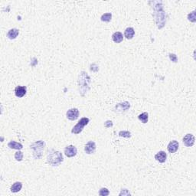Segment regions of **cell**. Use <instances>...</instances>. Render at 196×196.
Returning <instances> with one entry per match:
<instances>
[{
  "label": "cell",
  "mask_w": 196,
  "mask_h": 196,
  "mask_svg": "<svg viewBox=\"0 0 196 196\" xmlns=\"http://www.w3.org/2000/svg\"><path fill=\"white\" fill-rule=\"evenodd\" d=\"M110 194V192H109V190L106 188H100V192H99V195L101 196H107L109 195Z\"/></svg>",
  "instance_id": "obj_22"
},
{
  "label": "cell",
  "mask_w": 196,
  "mask_h": 196,
  "mask_svg": "<svg viewBox=\"0 0 196 196\" xmlns=\"http://www.w3.org/2000/svg\"><path fill=\"white\" fill-rule=\"evenodd\" d=\"M169 58L173 62H177V61H178L177 56L175 55V54H169Z\"/></svg>",
  "instance_id": "obj_24"
},
{
  "label": "cell",
  "mask_w": 196,
  "mask_h": 196,
  "mask_svg": "<svg viewBox=\"0 0 196 196\" xmlns=\"http://www.w3.org/2000/svg\"><path fill=\"white\" fill-rule=\"evenodd\" d=\"M95 150H96V143L94 141H89L84 147V151L87 154L94 153Z\"/></svg>",
  "instance_id": "obj_8"
},
{
  "label": "cell",
  "mask_w": 196,
  "mask_h": 196,
  "mask_svg": "<svg viewBox=\"0 0 196 196\" xmlns=\"http://www.w3.org/2000/svg\"><path fill=\"white\" fill-rule=\"evenodd\" d=\"M138 119L140 120L143 124H146L148 122V119H149V114L146 112H144V113H141L138 116Z\"/></svg>",
  "instance_id": "obj_18"
},
{
  "label": "cell",
  "mask_w": 196,
  "mask_h": 196,
  "mask_svg": "<svg viewBox=\"0 0 196 196\" xmlns=\"http://www.w3.org/2000/svg\"><path fill=\"white\" fill-rule=\"evenodd\" d=\"M179 142L176 140H173L171 141L170 143H168V147H167V149H168V151L170 153H175V152L178 150L179 149Z\"/></svg>",
  "instance_id": "obj_10"
},
{
  "label": "cell",
  "mask_w": 196,
  "mask_h": 196,
  "mask_svg": "<svg viewBox=\"0 0 196 196\" xmlns=\"http://www.w3.org/2000/svg\"><path fill=\"white\" fill-rule=\"evenodd\" d=\"M135 35V30L132 27H129L124 32V36L126 39H132Z\"/></svg>",
  "instance_id": "obj_13"
},
{
  "label": "cell",
  "mask_w": 196,
  "mask_h": 196,
  "mask_svg": "<svg viewBox=\"0 0 196 196\" xmlns=\"http://www.w3.org/2000/svg\"><path fill=\"white\" fill-rule=\"evenodd\" d=\"M8 146H9L10 149H17V150H21V149L23 148V146L21 145V143H17V142H15V141H10V142L8 143Z\"/></svg>",
  "instance_id": "obj_16"
},
{
  "label": "cell",
  "mask_w": 196,
  "mask_h": 196,
  "mask_svg": "<svg viewBox=\"0 0 196 196\" xmlns=\"http://www.w3.org/2000/svg\"><path fill=\"white\" fill-rule=\"evenodd\" d=\"M15 159L17 161H19V162H21V160H22V159H23V153L21 151H19L16 152L15 154Z\"/></svg>",
  "instance_id": "obj_21"
},
{
  "label": "cell",
  "mask_w": 196,
  "mask_h": 196,
  "mask_svg": "<svg viewBox=\"0 0 196 196\" xmlns=\"http://www.w3.org/2000/svg\"><path fill=\"white\" fill-rule=\"evenodd\" d=\"M130 107V104L129 102H125L124 103H120V104H118L117 106L115 107L116 111H119V112H123V111H126Z\"/></svg>",
  "instance_id": "obj_12"
},
{
  "label": "cell",
  "mask_w": 196,
  "mask_h": 196,
  "mask_svg": "<svg viewBox=\"0 0 196 196\" xmlns=\"http://www.w3.org/2000/svg\"><path fill=\"white\" fill-rule=\"evenodd\" d=\"M111 19H112V14L110 12L105 13L104 15L101 16L100 18V19L102 21H106V22H109V21H110Z\"/></svg>",
  "instance_id": "obj_19"
},
{
  "label": "cell",
  "mask_w": 196,
  "mask_h": 196,
  "mask_svg": "<svg viewBox=\"0 0 196 196\" xmlns=\"http://www.w3.org/2000/svg\"><path fill=\"white\" fill-rule=\"evenodd\" d=\"M104 126L107 128L111 127V126H113V122L110 121V120H107L104 123Z\"/></svg>",
  "instance_id": "obj_26"
},
{
  "label": "cell",
  "mask_w": 196,
  "mask_h": 196,
  "mask_svg": "<svg viewBox=\"0 0 196 196\" xmlns=\"http://www.w3.org/2000/svg\"><path fill=\"white\" fill-rule=\"evenodd\" d=\"M64 153L66 155L67 157L71 158L74 157L77 155V149L75 146H68L66 148L64 149Z\"/></svg>",
  "instance_id": "obj_7"
},
{
  "label": "cell",
  "mask_w": 196,
  "mask_h": 196,
  "mask_svg": "<svg viewBox=\"0 0 196 196\" xmlns=\"http://www.w3.org/2000/svg\"><path fill=\"white\" fill-rule=\"evenodd\" d=\"M167 158V155L166 153V152L164 151H159V153L156 154L155 156V159H156V161H158L160 163H163V162H166Z\"/></svg>",
  "instance_id": "obj_11"
},
{
  "label": "cell",
  "mask_w": 196,
  "mask_h": 196,
  "mask_svg": "<svg viewBox=\"0 0 196 196\" xmlns=\"http://www.w3.org/2000/svg\"><path fill=\"white\" fill-rule=\"evenodd\" d=\"M27 93V88L26 86H18L15 89V94L17 97H23Z\"/></svg>",
  "instance_id": "obj_9"
},
{
  "label": "cell",
  "mask_w": 196,
  "mask_h": 196,
  "mask_svg": "<svg viewBox=\"0 0 196 196\" xmlns=\"http://www.w3.org/2000/svg\"><path fill=\"white\" fill-rule=\"evenodd\" d=\"M130 195V193L127 189H122L121 192L119 193V195Z\"/></svg>",
  "instance_id": "obj_25"
},
{
  "label": "cell",
  "mask_w": 196,
  "mask_h": 196,
  "mask_svg": "<svg viewBox=\"0 0 196 196\" xmlns=\"http://www.w3.org/2000/svg\"><path fill=\"white\" fill-rule=\"evenodd\" d=\"M19 34V31L17 28H12L7 33V37L9 38V39H15L17 38V36Z\"/></svg>",
  "instance_id": "obj_14"
},
{
  "label": "cell",
  "mask_w": 196,
  "mask_h": 196,
  "mask_svg": "<svg viewBox=\"0 0 196 196\" xmlns=\"http://www.w3.org/2000/svg\"><path fill=\"white\" fill-rule=\"evenodd\" d=\"M89 121H90L89 118L88 117L81 118V119H80V121H79L78 123L72 128L71 133H74V134H79V133H81L83 131L84 127L88 125Z\"/></svg>",
  "instance_id": "obj_4"
},
{
  "label": "cell",
  "mask_w": 196,
  "mask_h": 196,
  "mask_svg": "<svg viewBox=\"0 0 196 196\" xmlns=\"http://www.w3.org/2000/svg\"><path fill=\"white\" fill-rule=\"evenodd\" d=\"M67 118L70 120H76L79 117V110L77 108H72L70 109L67 111L66 113Z\"/></svg>",
  "instance_id": "obj_5"
},
{
  "label": "cell",
  "mask_w": 196,
  "mask_h": 196,
  "mask_svg": "<svg viewBox=\"0 0 196 196\" xmlns=\"http://www.w3.org/2000/svg\"><path fill=\"white\" fill-rule=\"evenodd\" d=\"M112 39L115 43H120L124 40V36L121 32H116L112 35Z\"/></svg>",
  "instance_id": "obj_15"
},
{
  "label": "cell",
  "mask_w": 196,
  "mask_h": 196,
  "mask_svg": "<svg viewBox=\"0 0 196 196\" xmlns=\"http://www.w3.org/2000/svg\"><path fill=\"white\" fill-rule=\"evenodd\" d=\"M195 138L191 133L186 134L183 138L184 145L187 147H192L195 144Z\"/></svg>",
  "instance_id": "obj_6"
},
{
  "label": "cell",
  "mask_w": 196,
  "mask_h": 196,
  "mask_svg": "<svg viewBox=\"0 0 196 196\" xmlns=\"http://www.w3.org/2000/svg\"><path fill=\"white\" fill-rule=\"evenodd\" d=\"M64 161L63 155L61 152L51 149L47 156V162L51 166H58Z\"/></svg>",
  "instance_id": "obj_2"
},
{
  "label": "cell",
  "mask_w": 196,
  "mask_h": 196,
  "mask_svg": "<svg viewBox=\"0 0 196 196\" xmlns=\"http://www.w3.org/2000/svg\"><path fill=\"white\" fill-rule=\"evenodd\" d=\"M188 19L192 22H195L196 17H195V11H193L192 12H190L188 15Z\"/></svg>",
  "instance_id": "obj_20"
},
{
  "label": "cell",
  "mask_w": 196,
  "mask_h": 196,
  "mask_svg": "<svg viewBox=\"0 0 196 196\" xmlns=\"http://www.w3.org/2000/svg\"><path fill=\"white\" fill-rule=\"evenodd\" d=\"M119 137H126V138H130V137H131V133L129 132V131H120V132H119Z\"/></svg>",
  "instance_id": "obj_23"
},
{
  "label": "cell",
  "mask_w": 196,
  "mask_h": 196,
  "mask_svg": "<svg viewBox=\"0 0 196 196\" xmlns=\"http://www.w3.org/2000/svg\"><path fill=\"white\" fill-rule=\"evenodd\" d=\"M45 146V143L42 140L35 142L30 146V148L33 149V156L35 159H39L42 156V151Z\"/></svg>",
  "instance_id": "obj_3"
},
{
  "label": "cell",
  "mask_w": 196,
  "mask_h": 196,
  "mask_svg": "<svg viewBox=\"0 0 196 196\" xmlns=\"http://www.w3.org/2000/svg\"><path fill=\"white\" fill-rule=\"evenodd\" d=\"M21 188H22V183L20 182H16L15 183L13 184L12 186H11V192H19L20 190L21 189Z\"/></svg>",
  "instance_id": "obj_17"
},
{
  "label": "cell",
  "mask_w": 196,
  "mask_h": 196,
  "mask_svg": "<svg viewBox=\"0 0 196 196\" xmlns=\"http://www.w3.org/2000/svg\"><path fill=\"white\" fill-rule=\"evenodd\" d=\"M79 88H80V94L84 96L90 89V77L85 71H82L78 77Z\"/></svg>",
  "instance_id": "obj_1"
}]
</instances>
